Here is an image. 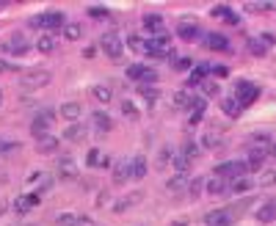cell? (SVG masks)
<instances>
[{
  "instance_id": "obj_1",
  "label": "cell",
  "mask_w": 276,
  "mask_h": 226,
  "mask_svg": "<svg viewBox=\"0 0 276 226\" xmlns=\"http://www.w3.org/2000/svg\"><path fill=\"white\" fill-rule=\"evenodd\" d=\"M64 25H66L64 11H44V14H39V17H31V28H39L44 33L58 31V28H64Z\"/></svg>"
},
{
  "instance_id": "obj_2",
  "label": "cell",
  "mask_w": 276,
  "mask_h": 226,
  "mask_svg": "<svg viewBox=\"0 0 276 226\" xmlns=\"http://www.w3.org/2000/svg\"><path fill=\"white\" fill-rule=\"evenodd\" d=\"M50 80H53V74L47 69H31L19 78V88H22V91H36V88H44Z\"/></svg>"
},
{
  "instance_id": "obj_3",
  "label": "cell",
  "mask_w": 276,
  "mask_h": 226,
  "mask_svg": "<svg viewBox=\"0 0 276 226\" xmlns=\"http://www.w3.org/2000/svg\"><path fill=\"white\" fill-rule=\"evenodd\" d=\"M246 174H248L246 160H227V163H221V166H215V174H213V177H221V180L232 182V180H238V177H246Z\"/></svg>"
},
{
  "instance_id": "obj_4",
  "label": "cell",
  "mask_w": 276,
  "mask_h": 226,
  "mask_svg": "<svg viewBox=\"0 0 276 226\" xmlns=\"http://www.w3.org/2000/svg\"><path fill=\"white\" fill-rule=\"evenodd\" d=\"M254 99H260V86H254L252 80H238V86H235V102L240 108H246Z\"/></svg>"
},
{
  "instance_id": "obj_5",
  "label": "cell",
  "mask_w": 276,
  "mask_h": 226,
  "mask_svg": "<svg viewBox=\"0 0 276 226\" xmlns=\"http://www.w3.org/2000/svg\"><path fill=\"white\" fill-rule=\"evenodd\" d=\"M53 119H56V111H50V108H44V111H39L36 116H33V121H31V135L33 138H44L47 135V127L53 124Z\"/></svg>"
},
{
  "instance_id": "obj_6",
  "label": "cell",
  "mask_w": 276,
  "mask_h": 226,
  "mask_svg": "<svg viewBox=\"0 0 276 226\" xmlns=\"http://www.w3.org/2000/svg\"><path fill=\"white\" fill-rule=\"evenodd\" d=\"M99 47H103V53L111 61H119V58L124 56V42L116 36V33H105V36L99 39Z\"/></svg>"
},
{
  "instance_id": "obj_7",
  "label": "cell",
  "mask_w": 276,
  "mask_h": 226,
  "mask_svg": "<svg viewBox=\"0 0 276 226\" xmlns=\"http://www.w3.org/2000/svg\"><path fill=\"white\" fill-rule=\"evenodd\" d=\"M235 218H238V212H235V207H224V210H215L210 212V215L205 218L207 226H232Z\"/></svg>"
},
{
  "instance_id": "obj_8",
  "label": "cell",
  "mask_w": 276,
  "mask_h": 226,
  "mask_svg": "<svg viewBox=\"0 0 276 226\" xmlns=\"http://www.w3.org/2000/svg\"><path fill=\"white\" fill-rule=\"evenodd\" d=\"M138 202H144V190H133V193L116 198V202H113V212H119V215H122V212H127L130 207H136Z\"/></svg>"
},
{
  "instance_id": "obj_9",
  "label": "cell",
  "mask_w": 276,
  "mask_h": 226,
  "mask_svg": "<svg viewBox=\"0 0 276 226\" xmlns=\"http://www.w3.org/2000/svg\"><path fill=\"white\" fill-rule=\"evenodd\" d=\"M58 180H78V163H75V157L64 155L61 160H58Z\"/></svg>"
},
{
  "instance_id": "obj_10",
  "label": "cell",
  "mask_w": 276,
  "mask_h": 226,
  "mask_svg": "<svg viewBox=\"0 0 276 226\" xmlns=\"http://www.w3.org/2000/svg\"><path fill=\"white\" fill-rule=\"evenodd\" d=\"M28 39L22 36V33H14V36L9 39V42L3 44V53H11V56H22V53H28Z\"/></svg>"
},
{
  "instance_id": "obj_11",
  "label": "cell",
  "mask_w": 276,
  "mask_h": 226,
  "mask_svg": "<svg viewBox=\"0 0 276 226\" xmlns=\"http://www.w3.org/2000/svg\"><path fill=\"white\" fill-rule=\"evenodd\" d=\"M39 202H42V196H39V193L17 196V198H14V212H19V215H25V212H31L33 207H39Z\"/></svg>"
},
{
  "instance_id": "obj_12",
  "label": "cell",
  "mask_w": 276,
  "mask_h": 226,
  "mask_svg": "<svg viewBox=\"0 0 276 226\" xmlns=\"http://www.w3.org/2000/svg\"><path fill=\"white\" fill-rule=\"evenodd\" d=\"M202 31L196 22H180L177 25V36L183 39V42H196V39H202Z\"/></svg>"
},
{
  "instance_id": "obj_13",
  "label": "cell",
  "mask_w": 276,
  "mask_h": 226,
  "mask_svg": "<svg viewBox=\"0 0 276 226\" xmlns=\"http://www.w3.org/2000/svg\"><path fill=\"white\" fill-rule=\"evenodd\" d=\"M61 119L64 121H69V124H75V121L80 119V116H83V105H80V102H64L61 105Z\"/></svg>"
},
{
  "instance_id": "obj_14",
  "label": "cell",
  "mask_w": 276,
  "mask_h": 226,
  "mask_svg": "<svg viewBox=\"0 0 276 226\" xmlns=\"http://www.w3.org/2000/svg\"><path fill=\"white\" fill-rule=\"evenodd\" d=\"M36 50L42 53V56H50V53L58 50V39L53 36V33H39L36 39Z\"/></svg>"
},
{
  "instance_id": "obj_15",
  "label": "cell",
  "mask_w": 276,
  "mask_h": 226,
  "mask_svg": "<svg viewBox=\"0 0 276 226\" xmlns=\"http://www.w3.org/2000/svg\"><path fill=\"white\" fill-rule=\"evenodd\" d=\"M111 171H113V185H124L127 180H130V160H119L116 166H111Z\"/></svg>"
},
{
  "instance_id": "obj_16",
  "label": "cell",
  "mask_w": 276,
  "mask_h": 226,
  "mask_svg": "<svg viewBox=\"0 0 276 226\" xmlns=\"http://www.w3.org/2000/svg\"><path fill=\"white\" fill-rule=\"evenodd\" d=\"M58 146H61V141H58L56 135H44V138L36 141V152L39 155H53V152H58Z\"/></svg>"
},
{
  "instance_id": "obj_17",
  "label": "cell",
  "mask_w": 276,
  "mask_h": 226,
  "mask_svg": "<svg viewBox=\"0 0 276 226\" xmlns=\"http://www.w3.org/2000/svg\"><path fill=\"white\" fill-rule=\"evenodd\" d=\"M265 160H268V157H265V152H262V149H257V146H254L252 152H248L246 168H248V171H262V166H265Z\"/></svg>"
},
{
  "instance_id": "obj_18",
  "label": "cell",
  "mask_w": 276,
  "mask_h": 226,
  "mask_svg": "<svg viewBox=\"0 0 276 226\" xmlns=\"http://www.w3.org/2000/svg\"><path fill=\"white\" fill-rule=\"evenodd\" d=\"M86 135H89V130H86L83 121H75V124H69V127L64 130V138L66 141H83Z\"/></svg>"
},
{
  "instance_id": "obj_19",
  "label": "cell",
  "mask_w": 276,
  "mask_h": 226,
  "mask_svg": "<svg viewBox=\"0 0 276 226\" xmlns=\"http://www.w3.org/2000/svg\"><path fill=\"white\" fill-rule=\"evenodd\" d=\"M31 182H39V190H36V193L42 196V193H47V190H53V185H56V177H53V174H42V171H39V174H31Z\"/></svg>"
},
{
  "instance_id": "obj_20",
  "label": "cell",
  "mask_w": 276,
  "mask_h": 226,
  "mask_svg": "<svg viewBox=\"0 0 276 226\" xmlns=\"http://www.w3.org/2000/svg\"><path fill=\"white\" fill-rule=\"evenodd\" d=\"M205 185H207L205 190H207L210 196H224L227 190H230V182H227V180H221V177H213V180H207Z\"/></svg>"
},
{
  "instance_id": "obj_21",
  "label": "cell",
  "mask_w": 276,
  "mask_h": 226,
  "mask_svg": "<svg viewBox=\"0 0 276 226\" xmlns=\"http://www.w3.org/2000/svg\"><path fill=\"white\" fill-rule=\"evenodd\" d=\"M144 28L152 33V36H158V33H166V28H163V19H160L158 14H144Z\"/></svg>"
},
{
  "instance_id": "obj_22",
  "label": "cell",
  "mask_w": 276,
  "mask_h": 226,
  "mask_svg": "<svg viewBox=\"0 0 276 226\" xmlns=\"http://www.w3.org/2000/svg\"><path fill=\"white\" fill-rule=\"evenodd\" d=\"M207 72H210V66H205V64H196L191 69V74H188V86H202L207 80Z\"/></svg>"
},
{
  "instance_id": "obj_23",
  "label": "cell",
  "mask_w": 276,
  "mask_h": 226,
  "mask_svg": "<svg viewBox=\"0 0 276 226\" xmlns=\"http://www.w3.org/2000/svg\"><path fill=\"white\" fill-rule=\"evenodd\" d=\"M166 190H169V193H183V190H188V177L185 174H174L169 182H166Z\"/></svg>"
},
{
  "instance_id": "obj_24",
  "label": "cell",
  "mask_w": 276,
  "mask_h": 226,
  "mask_svg": "<svg viewBox=\"0 0 276 226\" xmlns=\"http://www.w3.org/2000/svg\"><path fill=\"white\" fill-rule=\"evenodd\" d=\"M257 221L260 223H273L276 221V202H268L257 210Z\"/></svg>"
},
{
  "instance_id": "obj_25",
  "label": "cell",
  "mask_w": 276,
  "mask_h": 226,
  "mask_svg": "<svg viewBox=\"0 0 276 226\" xmlns=\"http://www.w3.org/2000/svg\"><path fill=\"white\" fill-rule=\"evenodd\" d=\"M130 174L133 180H141V177H146V157L144 155H136L130 160Z\"/></svg>"
},
{
  "instance_id": "obj_26",
  "label": "cell",
  "mask_w": 276,
  "mask_h": 226,
  "mask_svg": "<svg viewBox=\"0 0 276 226\" xmlns=\"http://www.w3.org/2000/svg\"><path fill=\"white\" fill-rule=\"evenodd\" d=\"M205 44L210 47V50H230V42H227V36H221V33H207Z\"/></svg>"
},
{
  "instance_id": "obj_27",
  "label": "cell",
  "mask_w": 276,
  "mask_h": 226,
  "mask_svg": "<svg viewBox=\"0 0 276 226\" xmlns=\"http://www.w3.org/2000/svg\"><path fill=\"white\" fill-rule=\"evenodd\" d=\"M246 50H248V56H254V58H265V56H268V47L260 42V36L248 39V42H246Z\"/></svg>"
},
{
  "instance_id": "obj_28",
  "label": "cell",
  "mask_w": 276,
  "mask_h": 226,
  "mask_svg": "<svg viewBox=\"0 0 276 226\" xmlns=\"http://www.w3.org/2000/svg\"><path fill=\"white\" fill-rule=\"evenodd\" d=\"M193 102H196V97H191L188 91H177V94H174L171 105L177 108V111H185V108H193Z\"/></svg>"
},
{
  "instance_id": "obj_29",
  "label": "cell",
  "mask_w": 276,
  "mask_h": 226,
  "mask_svg": "<svg viewBox=\"0 0 276 226\" xmlns=\"http://www.w3.org/2000/svg\"><path fill=\"white\" fill-rule=\"evenodd\" d=\"M91 97L97 99V102H103V105H108L111 102V97H113V91H111V86H91Z\"/></svg>"
},
{
  "instance_id": "obj_30",
  "label": "cell",
  "mask_w": 276,
  "mask_h": 226,
  "mask_svg": "<svg viewBox=\"0 0 276 226\" xmlns=\"http://www.w3.org/2000/svg\"><path fill=\"white\" fill-rule=\"evenodd\" d=\"M199 143H202V149H218L221 146V135L215 133V130H207V133L202 135Z\"/></svg>"
},
{
  "instance_id": "obj_31",
  "label": "cell",
  "mask_w": 276,
  "mask_h": 226,
  "mask_svg": "<svg viewBox=\"0 0 276 226\" xmlns=\"http://www.w3.org/2000/svg\"><path fill=\"white\" fill-rule=\"evenodd\" d=\"M252 188H254V182L248 180V177H238V180L230 182V190H232V193H248Z\"/></svg>"
},
{
  "instance_id": "obj_32",
  "label": "cell",
  "mask_w": 276,
  "mask_h": 226,
  "mask_svg": "<svg viewBox=\"0 0 276 226\" xmlns=\"http://www.w3.org/2000/svg\"><path fill=\"white\" fill-rule=\"evenodd\" d=\"M64 36L69 39V42H78V39L83 36V25L80 22H66L64 25Z\"/></svg>"
},
{
  "instance_id": "obj_33",
  "label": "cell",
  "mask_w": 276,
  "mask_h": 226,
  "mask_svg": "<svg viewBox=\"0 0 276 226\" xmlns=\"http://www.w3.org/2000/svg\"><path fill=\"white\" fill-rule=\"evenodd\" d=\"M127 47H130L136 56H146V42L141 36H127Z\"/></svg>"
},
{
  "instance_id": "obj_34",
  "label": "cell",
  "mask_w": 276,
  "mask_h": 226,
  "mask_svg": "<svg viewBox=\"0 0 276 226\" xmlns=\"http://www.w3.org/2000/svg\"><path fill=\"white\" fill-rule=\"evenodd\" d=\"M91 121H94V124H97L99 130H111V127H113L111 116L103 113V111H94V113H91Z\"/></svg>"
},
{
  "instance_id": "obj_35",
  "label": "cell",
  "mask_w": 276,
  "mask_h": 226,
  "mask_svg": "<svg viewBox=\"0 0 276 226\" xmlns=\"http://www.w3.org/2000/svg\"><path fill=\"white\" fill-rule=\"evenodd\" d=\"M171 166H174V171H177V174H185L188 171V166H191V160H188L185 155H171Z\"/></svg>"
},
{
  "instance_id": "obj_36",
  "label": "cell",
  "mask_w": 276,
  "mask_h": 226,
  "mask_svg": "<svg viewBox=\"0 0 276 226\" xmlns=\"http://www.w3.org/2000/svg\"><path fill=\"white\" fill-rule=\"evenodd\" d=\"M202 113H205V99H196L191 108V116H188V124H199Z\"/></svg>"
},
{
  "instance_id": "obj_37",
  "label": "cell",
  "mask_w": 276,
  "mask_h": 226,
  "mask_svg": "<svg viewBox=\"0 0 276 226\" xmlns=\"http://www.w3.org/2000/svg\"><path fill=\"white\" fill-rule=\"evenodd\" d=\"M180 155H185L188 160H196V157L202 155V146H196L193 141H185V143H183V152H180Z\"/></svg>"
},
{
  "instance_id": "obj_38",
  "label": "cell",
  "mask_w": 276,
  "mask_h": 226,
  "mask_svg": "<svg viewBox=\"0 0 276 226\" xmlns=\"http://www.w3.org/2000/svg\"><path fill=\"white\" fill-rule=\"evenodd\" d=\"M202 91H205V97H218V94H221V86L215 83V80L207 78L205 83H202Z\"/></svg>"
},
{
  "instance_id": "obj_39",
  "label": "cell",
  "mask_w": 276,
  "mask_h": 226,
  "mask_svg": "<svg viewBox=\"0 0 276 226\" xmlns=\"http://www.w3.org/2000/svg\"><path fill=\"white\" fill-rule=\"evenodd\" d=\"M202 190H205V180H202V177H193V180H188V193H191L193 198H196Z\"/></svg>"
},
{
  "instance_id": "obj_40",
  "label": "cell",
  "mask_w": 276,
  "mask_h": 226,
  "mask_svg": "<svg viewBox=\"0 0 276 226\" xmlns=\"http://www.w3.org/2000/svg\"><path fill=\"white\" fill-rule=\"evenodd\" d=\"M144 72H146V66H144V64H130L124 74H127L130 80H141V78H144Z\"/></svg>"
},
{
  "instance_id": "obj_41",
  "label": "cell",
  "mask_w": 276,
  "mask_h": 226,
  "mask_svg": "<svg viewBox=\"0 0 276 226\" xmlns=\"http://www.w3.org/2000/svg\"><path fill=\"white\" fill-rule=\"evenodd\" d=\"M138 91H141V97H144L146 102H149V105H155V99L160 97V94H158V88H155V86H141Z\"/></svg>"
},
{
  "instance_id": "obj_42",
  "label": "cell",
  "mask_w": 276,
  "mask_h": 226,
  "mask_svg": "<svg viewBox=\"0 0 276 226\" xmlns=\"http://www.w3.org/2000/svg\"><path fill=\"white\" fill-rule=\"evenodd\" d=\"M221 108H224V113H227V116H238L240 111H243V108H240L235 99H221Z\"/></svg>"
},
{
  "instance_id": "obj_43",
  "label": "cell",
  "mask_w": 276,
  "mask_h": 226,
  "mask_svg": "<svg viewBox=\"0 0 276 226\" xmlns=\"http://www.w3.org/2000/svg\"><path fill=\"white\" fill-rule=\"evenodd\" d=\"M56 226H78V215L75 212H64V215H58Z\"/></svg>"
},
{
  "instance_id": "obj_44",
  "label": "cell",
  "mask_w": 276,
  "mask_h": 226,
  "mask_svg": "<svg viewBox=\"0 0 276 226\" xmlns=\"http://www.w3.org/2000/svg\"><path fill=\"white\" fill-rule=\"evenodd\" d=\"M86 163L94 168H99V163H103V152L99 149H89V155H86Z\"/></svg>"
},
{
  "instance_id": "obj_45",
  "label": "cell",
  "mask_w": 276,
  "mask_h": 226,
  "mask_svg": "<svg viewBox=\"0 0 276 226\" xmlns=\"http://www.w3.org/2000/svg\"><path fill=\"white\" fill-rule=\"evenodd\" d=\"M210 14H213V17H218V19H227V17L232 14V9H230V6H224V3H221V6H213V11H210Z\"/></svg>"
},
{
  "instance_id": "obj_46",
  "label": "cell",
  "mask_w": 276,
  "mask_h": 226,
  "mask_svg": "<svg viewBox=\"0 0 276 226\" xmlns=\"http://www.w3.org/2000/svg\"><path fill=\"white\" fill-rule=\"evenodd\" d=\"M273 182H276V171H262L260 174V188H268Z\"/></svg>"
},
{
  "instance_id": "obj_47",
  "label": "cell",
  "mask_w": 276,
  "mask_h": 226,
  "mask_svg": "<svg viewBox=\"0 0 276 226\" xmlns=\"http://www.w3.org/2000/svg\"><path fill=\"white\" fill-rule=\"evenodd\" d=\"M122 113L130 116V119H138V111H136V105H133V99H124L122 102Z\"/></svg>"
},
{
  "instance_id": "obj_48",
  "label": "cell",
  "mask_w": 276,
  "mask_h": 226,
  "mask_svg": "<svg viewBox=\"0 0 276 226\" xmlns=\"http://www.w3.org/2000/svg\"><path fill=\"white\" fill-rule=\"evenodd\" d=\"M89 17L103 19V17H108V9H105V6H89Z\"/></svg>"
},
{
  "instance_id": "obj_49",
  "label": "cell",
  "mask_w": 276,
  "mask_h": 226,
  "mask_svg": "<svg viewBox=\"0 0 276 226\" xmlns=\"http://www.w3.org/2000/svg\"><path fill=\"white\" fill-rule=\"evenodd\" d=\"M141 83H158V72L155 69H149V66H146V72H144V78H141Z\"/></svg>"
},
{
  "instance_id": "obj_50",
  "label": "cell",
  "mask_w": 276,
  "mask_h": 226,
  "mask_svg": "<svg viewBox=\"0 0 276 226\" xmlns=\"http://www.w3.org/2000/svg\"><path fill=\"white\" fill-rule=\"evenodd\" d=\"M174 69H177V72H183V69H188V66H191V58H174Z\"/></svg>"
},
{
  "instance_id": "obj_51",
  "label": "cell",
  "mask_w": 276,
  "mask_h": 226,
  "mask_svg": "<svg viewBox=\"0 0 276 226\" xmlns=\"http://www.w3.org/2000/svg\"><path fill=\"white\" fill-rule=\"evenodd\" d=\"M260 42L265 44V47H271V44H276V33H271V31H265V33H262V36H260Z\"/></svg>"
},
{
  "instance_id": "obj_52",
  "label": "cell",
  "mask_w": 276,
  "mask_h": 226,
  "mask_svg": "<svg viewBox=\"0 0 276 226\" xmlns=\"http://www.w3.org/2000/svg\"><path fill=\"white\" fill-rule=\"evenodd\" d=\"M17 146H19L17 141H3V143H0V152H14Z\"/></svg>"
},
{
  "instance_id": "obj_53",
  "label": "cell",
  "mask_w": 276,
  "mask_h": 226,
  "mask_svg": "<svg viewBox=\"0 0 276 226\" xmlns=\"http://www.w3.org/2000/svg\"><path fill=\"white\" fill-rule=\"evenodd\" d=\"M83 58H97V47H94V44L83 47Z\"/></svg>"
},
{
  "instance_id": "obj_54",
  "label": "cell",
  "mask_w": 276,
  "mask_h": 226,
  "mask_svg": "<svg viewBox=\"0 0 276 226\" xmlns=\"http://www.w3.org/2000/svg\"><path fill=\"white\" fill-rule=\"evenodd\" d=\"M210 72L218 74V78H227V74H230V69H227V66H210Z\"/></svg>"
},
{
  "instance_id": "obj_55",
  "label": "cell",
  "mask_w": 276,
  "mask_h": 226,
  "mask_svg": "<svg viewBox=\"0 0 276 226\" xmlns=\"http://www.w3.org/2000/svg\"><path fill=\"white\" fill-rule=\"evenodd\" d=\"M243 9L248 11V14H260V3H246Z\"/></svg>"
},
{
  "instance_id": "obj_56",
  "label": "cell",
  "mask_w": 276,
  "mask_h": 226,
  "mask_svg": "<svg viewBox=\"0 0 276 226\" xmlns=\"http://www.w3.org/2000/svg\"><path fill=\"white\" fill-rule=\"evenodd\" d=\"M3 72H17V66H11V64H6V61H0V74Z\"/></svg>"
},
{
  "instance_id": "obj_57",
  "label": "cell",
  "mask_w": 276,
  "mask_h": 226,
  "mask_svg": "<svg viewBox=\"0 0 276 226\" xmlns=\"http://www.w3.org/2000/svg\"><path fill=\"white\" fill-rule=\"evenodd\" d=\"M268 155H271L273 160H276V143H273V141H271V143H268V146H265V157H268Z\"/></svg>"
},
{
  "instance_id": "obj_58",
  "label": "cell",
  "mask_w": 276,
  "mask_h": 226,
  "mask_svg": "<svg viewBox=\"0 0 276 226\" xmlns=\"http://www.w3.org/2000/svg\"><path fill=\"white\" fill-rule=\"evenodd\" d=\"M78 226H97L91 218H78Z\"/></svg>"
},
{
  "instance_id": "obj_59",
  "label": "cell",
  "mask_w": 276,
  "mask_h": 226,
  "mask_svg": "<svg viewBox=\"0 0 276 226\" xmlns=\"http://www.w3.org/2000/svg\"><path fill=\"white\" fill-rule=\"evenodd\" d=\"M108 198H111V196H108V190H103V193H99V196H97V204H105V202H108Z\"/></svg>"
},
{
  "instance_id": "obj_60",
  "label": "cell",
  "mask_w": 276,
  "mask_h": 226,
  "mask_svg": "<svg viewBox=\"0 0 276 226\" xmlns=\"http://www.w3.org/2000/svg\"><path fill=\"white\" fill-rule=\"evenodd\" d=\"M99 168H111V157L103 155V163H99Z\"/></svg>"
},
{
  "instance_id": "obj_61",
  "label": "cell",
  "mask_w": 276,
  "mask_h": 226,
  "mask_svg": "<svg viewBox=\"0 0 276 226\" xmlns=\"http://www.w3.org/2000/svg\"><path fill=\"white\" fill-rule=\"evenodd\" d=\"M3 9H9V0H0V11Z\"/></svg>"
},
{
  "instance_id": "obj_62",
  "label": "cell",
  "mask_w": 276,
  "mask_h": 226,
  "mask_svg": "<svg viewBox=\"0 0 276 226\" xmlns=\"http://www.w3.org/2000/svg\"><path fill=\"white\" fill-rule=\"evenodd\" d=\"M3 207H6V204H3V202H0V215H3Z\"/></svg>"
},
{
  "instance_id": "obj_63",
  "label": "cell",
  "mask_w": 276,
  "mask_h": 226,
  "mask_svg": "<svg viewBox=\"0 0 276 226\" xmlns=\"http://www.w3.org/2000/svg\"><path fill=\"white\" fill-rule=\"evenodd\" d=\"M0 108H3V91H0Z\"/></svg>"
}]
</instances>
